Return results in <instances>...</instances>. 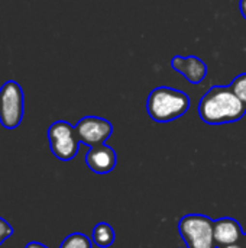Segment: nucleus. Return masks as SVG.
Returning <instances> with one entry per match:
<instances>
[{
    "mask_svg": "<svg viewBox=\"0 0 246 248\" xmlns=\"http://www.w3.org/2000/svg\"><path fill=\"white\" fill-rule=\"evenodd\" d=\"M199 116L207 125H223L241 121L246 113L244 105L229 86H213L199 103Z\"/></svg>",
    "mask_w": 246,
    "mask_h": 248,
    "instance_id": "obj_1",
    "label": "nucleus"
},
{
    "mask_svg": "<svg viewBox=\"0 0 246 248\" xmlns=\"http://www.w3.org/2000/svg\"><path fill=\"white\" fill-rule=\"evenodd\" d=\"M187 93L168 86L155 87L146 99V110L152 121L158 124L173 122L190 109Z\"/></svg>",
    "mask_w": 246,
    "mask_h": 248,
    "instance_id": "obj_2",
    "label": "nucleus"
},
{
    "mask_svg": "<svg viewBox=\"0 0 246 248\" xmlns=\"http://www.w3.org/2000/svg\"><path fill=\"white\" fill-rule=\"evenodd\" d=\"M215 221L202 214H190L180 219L178 232L187 248H217L215 241Z\"/></svg>",
    "mask_w": 246,
    "mask_h": 248,
    "instance_id": "obj_3",
    "label": "nucleus"
},
{
    "mask_svg": "<svg viewBox=\"0 0 246 248\" xmlns=\"http://www.w3.org/2000/svg\"><path fill=\"white\" fill-rule=\"evenodd\" d=\"M25 113V97L19 83L9 80L0 87V124L6 129L20 125Z\"/></svg>",
    "mask_w": 246,
    "mask_h": 248,
    "instance_id": "obj_4",
    "label": "nucleus"
},
{
    "mask_svg": "<svg viewBox=\"0 0 246 248\" xmlns=\"http://www.w3.org/2000/svg\"><path fill=\"white\" fill-rule=\"evenodd\" d=\"M48 141L51 153L61 161H71L81 144L75 126L67 121H57L48 128Z\"/></svg>",
    "mask_w": 246,
    "mask_h": 248,
    "instance_id": "obj_5",
    "label": "nucleus"
},
{
    "mask_svg": "<svg viewBox=\"0 0 246 248\" xmlns=\"http://www.w3.org/2000/svg\"><path fill=\"white\" fill-rule=\"evenodd\" d=\"M75 132L81 144L93 148L106 144L113 134V125L99 116H84L75 125Z\"/></svg>",
    "mask_w": 246,
    "mask_h": 248,
    "instance_id": "obj_6",
    "label": "nucleus"
},
{
    "mask_svg": "<svg viewBox=\"0 0 246 248\" xmlns=\"http://www.w3.org/2000/svg\"><path fill=\"white\" fill-rule=\"evenodd\" d=\"M171 67L191 84H200L207 76V64L196 55H174L171 58Z\"/></svg>",
    "mask_w": 246,
    "mask_h": 248,
    "instance_id": "obj_7",
    "label": "nucleus"
},
{
    "mask_svg": "<svg viewBox=\"0 0 246 248\" xmlns=\"http://www.w3.org/2000/svg\"><path fill=\"white\" fill-rule=\"evenodd\" d=\"M116 163H117V155L115 150L106 144L93 147L86 154V164L96 174H107L113 171Z\"/></svg>",
    "mask_w": 246,
    "mask_h": 248,
    "instance_id": "obj_8",
    "label": "nucleus"
},
{
    "mask_svg": "<svg viewBox=\"0 0 246 248\" xmlns=\"http://www.w3.org/2000/svg\"><path fill=\"white\" fill-rule=\"evenodd\" d=\"M213 230H215V241H216L217 247L236 244V243H241L244 238L242 227L233 218L216 219Z\"/></svg>",
    "mask_w": 246,
    "mask_h": 248,
    "instance_id": "obj_9",
    "label": "nucleus"
},
{
    "mask_svg": "<svg viewBox=\"0 0 246 248\" xmlns=\"http://www.w3.org/2000/svg\"><path fill=\"white\" fill-rule=\"evenodd\" d=\"M115 231L107 222H99L93 228L91 234V241L96 247L99 248H109L115 243Z\"/></svg>",
    "mask_w": 246,
    "mask_h": 248,
    "instance_id": "obj_10",
    "label": "nucleus"
},
{
    "mask_svg": "<svg viewBox=\"0 0 246 248\" xmlns=\"http://www.w3.org/2000/svg\"><path fill=\"white\" fill-rule=\"evenodd\" d=\"M91 243L93 241H90L87 235L81 232H72L64 238L59 248H91Z\"/></svg>",
    "mask_w": 246,
    "mask_h": 248,
    "instance_id": "obj_11",
    "label": "nucleus"
},
{
    "mask_svg": "<svg viewBox=\"0 0 246 248\" xmlns=\"http://www.w3.org/2000/svg\"><path fill=\"white\" fill-rule=\"evenodd\" d=\"M229 87L238 96V99L244 105H246V73H242L238 77H235L233 81L229 84Z\"/></svg>",
    "mask_w": 246,
    "mask_h": 248,
    "instance_id": "obj_12",
    "label": "nucleus"
},
{
    "mask_svg": "<svg viewBox=\"0 0 246 248\" xmlns=\"http://www.w3.org/2000/svg\"><path fill=\"white\" fill-rule=\"evenodd\" d=\"M13 235V227L3 218H0V246Z\"/></svg>",
    "mask_w": 246,
    "mask_h": 248,
    "instance_id": "obj_13",
    "label": "nucleus"
},
{
    "mask_svg": "<svg viewBox=\"0 0 246 248\" xmlns=\"http://www.w3.org/2000/svg\"><path fill=\"white\" fill-rule=\"evenodd\" d=\"M25 248H48L45 244H42V243H38V241H30V243H28Z\"/></svg>",
    "mask_w": 246,
    "mask_h": 248,
    "instance_id": "obj_14",
    "label": "nucleus"
},
{
    "mask_svg": "<svg viewBox=\"0 0 246 248\" xmlns=\"http://www.w3.org/2000/svg\"><path fill=\"white\" fill-rule=\"evenodd\" d=\"M239 10H241V15L245 17L246 20V0H241L239 1Z\"/></svg>",
    "mask_w": 246,
    "mask_h": 248,
    "instance_id": "obj_15",
    "label": "nucleus"
},
{
    "mask_svg": "<svg viewBox=\"0 0 246 248\" xmlns=\"http://www.w3.org/2000/svg\"><path fill=\"white\" fill-rule=\"evenodd\" d=\"M219 248H245L242 241L241 243H236V244H231V246H225V247H219Z\"/></svg>",
    "mask_w": 246,
    "mask_h": 248,
    "instance_id": "obj_16",
    "label": "nucleus"
},
{
    "mask_svg": "<svg viewBox=\"0 0 246 248\" xmlns=\"http://www.w3.org/2000/svg\"><path fill=\"white\" fill-rule=\"evenodd\" d=\"M242 244H244V247L246 248V232L244 234V238H242Z\"/></svg>",
    "mask_w": 246,
    "mask_h": 248,
    "instance_id": "obj_17",
    "label": "nucleus"
}]
</instances>
